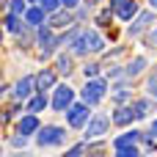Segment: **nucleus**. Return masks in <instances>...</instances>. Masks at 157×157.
Instances as JSON below:
<instances>
[{
  "label": "nucleus",
  "instance_id": "24",
  "mask_svg": "<svg viewBox=\"0 0 157 157\" xmlns=\"http://www.w3.org/2000/svg\"><path fill=\"white\" fill-rule=\"evenodd\" d=\"M97 72H99V63H86V66H83L86 80H88V77H97Z\"/></svg>",
  "mask_w": 157,
  "mask_h": 157
},
{
  "label": "nucleus",
  "instance_id": "21",
  "mask_svg": "<svg viewBox=\"0 0 157 157\" xmlns=\"http://www.w3.org/2000/svg\"><path fill=\"white\" fill-rule=\"evenodd\" d=\"M135 116L138 119H146L149 116V99H138L135 102Z\"/></svg>",
  "mask_w": 157,
  "mask_h": 157
},
{
  "label": "nucleus",
  "instance_id": "6",
  "mask_svg": "<svg viewBox=\"0 0 157 157\" xmlns=\"http://www.w3.org/2000/svg\"><path fill=\"white\" fill-rule=\"evenodd\" d=\"M72 105H75V88L58 86V88H55V97H52V108H55L58 113H66Z\"/></svg>",
  "mask_w": 157,
  "mask_h": 157
},
{
  "label": "nucleus",
  "instance_id": "1",
  "mask_svg": "<svg viewBox=\"0 0 157 157\" xmlns=\"http://www.w3.org/2000/svg\"><path fill=\"white\" fill-rule=\"evenodd\" d=\"M36 144L41 149H50V146H63L66 144V130L63 127H55V124H44L36 135Z\"/></svg>",
  "mask_w": 157,
  "mask_h": 157
},
{
  "label": "nucleus",
  "instance_id": "27",
  "mask_svg": "<svg viewBox=\"0 0 157 157\" xmlns=\"http://www.w3.org/2000/svg\"><path fill=\"white\" fill-rule=\"evenodd\" d=\"M119 157H135L138 155V146H130V149H121V152H116Z\"/></svg>",
  "mask_w": 157,
  "mask_h": 157
},
{
  "label": "nucleus",
  "instance_id": "25",
  "mask_svg": "<svg viewBox=\"0 0 157 157\" xmlns=\"http://www.w3.org/2000/svg\"><path fill=\"white\" fill-rule=\"evenodd\" d=\"M86 144H88V141H86ZM86 144H77V146H72V149H69V152H66V157H75V155H83V152H86Z\"/></svg>",
  "mask_w": 157,
  "mask_h": 157
},
{
  "label": "nucleus",
  "instance_id": "35",
  "mask_svg": "<svg viewBox=\"0 0 157 157\" xmlns=\"http://www.w3.org/2000/svg\"><path fill=\"white\" fill-rule=\"evenodd\" d=\"M88 3H99V0H88Z\"/></svg>",
  "mask_w": 157,
  "mask_h": 157
},
{
  "label": "nucleus",
  "instance_id": "28",
  "mask_svg": "<svg viewBox=\"0 0 157 157\" xmlns=\"http://www.w3.org/2000/svg\"><path fill=\"white\" fill-rule=\"evenodd\" d=\"M149 88H152V94H155V91H157V72H155V75H152V80H149Z\"/></svg>",
  "mask_w": 157,
  "mask_h": 157
},
{
  "label": "nucleus",
  "instance_id": "10",
  "mask_svg": "<svg viewBox=\"0 0 157 157\" xmlns=\"http://www.w3.org/2000/svg\"><path fill=\"white\" fill-rule=\"evenodd\" d=\"M144 135L138 132V130H130V132H124V135H119L116 141H113V149L116 152H121V149H130V146H138V141H141Z\"/></svg>",
  "mask_w": 157,
  "mask_h": 157
},
{
  "label": "nucleus",
  "instance_id": "4",
  "mask_svg": "<svg viewBox=\"0 0 157 157\" xmlns=\"http://www.w3.org/2000/svg\"><path fill=\"white\" fill-rule=\"evenodd\" d=\"M88 108H91L88 102H80V105H72V108L66 110V124H69V127H75V130L86 127V124L91 121V119H88V116H91V113H88Z\"/></svg>",
  "mask_w": 157,
  "mask_h": 157
},
{
  "label": "nucleus",
  "instance_id": "26",
  "mask_svg": "<svg viewBox=\"0 0 157 157\" xmlns=\"http://www.w3.org/2000/svg\"><path fill=\"white\" fill-rule=\"evenodd\" d=\"M110 14H113V8H110V11H102V14L97 17V25H108V22H110Z\"/></svg>",
  "mask_w": 157,
  "mask_h": 157
},
{
  "label": "nucleus",
  "instance_id": "5",
  "mask_svg": "<svg viewBox=\"0 0 157 157\" xmlns=\"http://www.w3.org/2000/svg\"><path fill=\"white\" fill-rule=\"evenodd\" d=\"M105 80H94V77H88V83H86V88H83V102H88V105H97V102H102L105 99Z\"/></svg>",
  "mask_w": 157,
  "mask_h": 157
},
{
  "label": "nucleus",
  "instance_id": "23",
  "mask_svg": "<svg viewBox=\"0 0 157 157\" xmlns=\"http://www.w3.org/2000/svg\"><path fill=\"white\" fill-rule=\"evenodd\" d=\"M58 72H63V75L72 72V58H69V55H61V58H58Z\"/></svg>",
  "mask_w": 157,
  "mask_h": 157
},
{
  "label": "nucleus",
  "instance_id": "2",
  "mask_svg": "<svg viewBox=\"0 0 157 157\" xmlns=\"http://www.w3.org/2000/svg\"><path fill=\"white\" fill-rule=\"evenodd\" d=\"M105 44H102V36L97 33V30H83L80 36H77V41L72 44V50L77 52V55H88V52H99Z\"/></svg>",
  "mask_w": 157,
  "mask_h": 157
},
{
  "label": "nucleus",
  "instance_id": "29",
  "mask_svg": "<svg viewBox=\"0 0 157 157\" xmlns=\"http://www.w3.org/2000/svg\"><path fill=\"white\" fill-rule=\"evenodd\" d=\"M119 75H121L119 66H110V69H108V77H119Z\"/></svg>",
  "mask_w": 157,
  "mask_h": 157
},
{
  "label": "nucleus",
  "instance_id": "9",
  "mask_svg": "<svg viewBox=\"0 0 157 157\" xmlns=\"http://www.w3.org/2000/svg\"><path fill=\"white\" fill-rule=\"evenodd\" d=\"M110 8H113V14H116L119 19H124V22H130V19L138 14V3H135V0H113Z\"/></svg>",
  "mask_w": 157,
  "mask_h": 157
},
{
  "label": "nucleus",
  "instance_id": "32",
  "mask_svg": "<svg viewBox=\"0 0 157 157\" xmlns=\"http://www.w3.org/2000/svg\"><path fill=\"white\" fill-rule=\"evenodd\" d=\"M152 138H157V121H152Z\"/></svg>",
  "mask_w": 157,
  "mask_h": 157
},
{
  "label": "nucleus",
  "instance_id": "30",
  "mask_svg": "<svg viewBox=\"0 0 157 157\" xmlns=\"http://www.w3.org/2000/svg\"><path fill=\"white\" fill-rule=\"evenodd\" d=\"M77 3H80V0H63V8H75Z\"/></svg>",
  "mask_w": 157,
  "mask_h": 157
},
{
  "label": "nucleus",
  "instance_id": "14",
  "mask_svg": "<svg viewBox=\"0 0 157 157\" xmlns=\"http://www.w3.org/2000/svg\"><path fill=\"white\" fill-rule=\"evenodd\" d=\"M132 119H138V116H135V108H119V110L113 113V124H119V127H127Z\"/></svg>",
  "mask_w": 157,
  "mask_h": 157
},
{
  "label": "nucleus",
  "instance_id": "20",
  "mask_svg": "<svg viewBox=\"0 0 157 157\" xmlns=\"http://www.w3.org/2000/svg\"><path fill=\"white\" fill-rule=\"evenodd\" d=\"M39 6H41V8L47 11V14H55L58 8H63V0H41Z\"/></svg>",
  "mask_w": 157,
  "mask_h": 157
},
{
  "label": "nucleus",
  "instance_id": "33",
  "mask_svg": "<svg viewBox=\"0 0 157 157\" xmlns=\"http://www.w3.org/2000/svg\"><path fill=\"white\" fill-rule=\"evenodd\" d=\"M149 3H152V8H155V11H157V0H149Z\"/></svg>",
  "mask_w": 157,
  "mask_h": 157
},
{
  "label": "nucleus",
  "instance_id": "7",
  "mask_svg": "<svg viewBox=\"0 0 157 157\" xmlns=\"http://www.w3.org/2000/svg\"><path fill=\"white\" fill-rule=\"evenodd\" d=\"M108 124H110V119L108 116H102V113H97V116H91V121L86 124V141H91V138H102L105 132H108Z\"/></svg>",
  "mask_w": 157,
  "mask_h": 157
},
{
  "label": "nucleus",
  "instance_id": "19",
  "mask_svg": "<svg viewBox=\"0 0 157 157\" xmlns=\"http://www.w3.org/2000/svg\"><path fill=\"white\" fill-rule=\"evenodd\" d=\"M144 69H146V58H144V55H138V58L127 66V72H124V75H127V77H135V75H141Z\"/></svg>",
  "mask_w": 157,
  "mask_h": 157
},
{
  "label": "nucleus",
  "instance_id": "22",
  "mask_svg": "<svg viewBox=\"0 0 157 157\" xmlns=\"http://www.w3.org/2000/svg\"><path fill=\"white\" fill-rule=\"evenodd\" d=\"M8 11H14V14H25V11H28V0H8Z\"/></svg>",
  "mask_w": 157,
  "mask_h": 157
},
{
  "label": "nucleus",
  "instance_id": "16",
  "mask_svg": "<svg viewBox=\"0 0 157 157\" xmlns=\"http://www.w3.org/2000/svg\"><path fill=\"white\" fill-rule=\"evenodd\" d=\"M36 86H39V91L52 88V86H55V72H52V69H41L39 77H36Z\"/></svg>",
  "mask_w": 157,
  "mask_h": 157
},
{
  "label": "nucleus",
  "instance_id": "31",
  "mask_svg": "<svg viewBox=\"0 0 157 157\" xmlns=\"http://www.w3.org/2000/svg\"><path fill=\"white\" fill-rule=\"evenodd\" d=\"M149 41H152V44H155V47H157V28H155V30H152V33H149Z\"/></svg>",
  "mask_w": 157,
  "mask_h": 157
},
{
  "label": "nucleus",
  "instance_id": "15",
  "mask_svg": "<svg viewBox=\"0 0 157 157\" xmlns=\"http://www.w3.org/2000/svg\"><path fill=\"white\" fill-rule=\"evenodd\" d=\"M50 25L52 28H66V25H72V14H69V8H58L55 14H50Z\"/></svg>",
  "mask_w": 157,
  "mask_h": 157
},
{
  "label": "nucleus",
  "instance_id": "17",
  "mask_svg": "<svg viewBox=\"0 0 157 157\" xmlns=\"http://www.w3.org/2000/svg\"><path fill=\"white\" fill-rule=\"evenodd\" d=\"M47 105H50V102H47L44 91H39L36 97H30V102H28V113H41V110H44Z\"/></svg>",
  "mask_w": 157,
  "mask_h": 157
},
{
  "label": "nucleus",
  "instance_id": "13",
  "mask_svg": "<svg viewBox=\"0 0 157 157\" xmlns=\"http://www.w3.org/2000/svg\"><path fill=\"white\" fill-rule=\"evenodd\" d=\"M44 14H47V11H44L41 6L28 8V11H25V22H28V28H39V25L44 22Z\"/></svg>",
  "mask_w": 157,
  "mask_h": 157
},
{
  "label": "nucleus",
  "instance_id": "34",
  "mask_svg": "<svg viewBox=\"0 0 157 157\" xmlns=\"http://www.w3.org/2000/svg\"><path fill=\"white\" fill-rule=\"evenodd\" d=\"M28 3H41V0H28Z\"/></svg>",
  "mask_w": 157,
  "mask_h": 157
},
{
  "label": "nucleus",
  "instance_id": "3",
  "mask_svg": "<svg viewBox=\"0 0 157 157\" xmlns=\"http://www.w3.org/2000/svg\"><path fill=\"white\" fill-rule=\"evenodd\" d=\"M58 44L61 41L52 36V25H39V55L41 58H50Z\"/></svg>",
  "mask_w": 157,
  "mask_h": 157
},
{
  "label": "nucleus",
  "instance_id": "12",
  "mask_svg": "<svg viewBox=\"0 0 157 157\" xmlns=\"http://www.w3.org/2000/svg\"><path fill=\"white\" fill-rule=\"evenodd\" d=\"M41 127H39V119H36V113H28L25 119H19V124H17V132L19 135H33V132H39Z\"/></svg>",
  "mask_w": 157,
  "mask_h": 157
},
{
  "label": "nucleus",
  "instance_id": "36",
  "mask_svg": "<svg viewBox=\"0 0 157 157\" xmlns=\"http://www.w3.org/2000/svg\"><path fill=\"white\" fill-rule=\"evenodd\" d=\"M155 97H157V91H155Z\"/></svg>",
  "mask_w": 157,
  "mask_h": 157
},
{
  "label": "nucleus",
  "instance_id": "18",
  "mask_svg": "<svg viewBox=\"0 0 157 157\" xmlns=\"http://www.w3.org/2000/svg\"><path fill=\"white\" fill-rule=\"evenodd\" d=\"M25 25H22V14H14V11H8V17H6V30L8 33H19Z\"/></svg>",
  "mask_w": 157,
  "mask_h": 157
},
{
  "label": "nucleus",
  "instance_id": "8",
  "mask_svg": "<svg viewBox=\"0 0 157 157\" xmlns=\"http://www.w3.org/2000/svg\"><path fill=\"white\" fill-rule=\"evenodd\" d=\"M33 91H39V86H36V77H30V75H25L22 80H17V86H14V91H11V97L17 99V102H22V99H28Z\"/></svg>",
  "mask_w": 157,
  "mask_h": 157
},
{
  "label": "nucleus",
  "instance_id": "11",
  "mask_svg": "<svg viewBox=\"0 0 157 157\" xmlns=\"http://www.w3.org/2000/svg\"><path fill=\"white\" fill-rule=\"evenodd\" d=\"M152 22H155V14H152V11H144V14H138V17H135V22L130 25V36H138V33H144V30H146Z\"/></svg>",
  "mask_w": 157,
  "mask_h": 157
}]
</instances>
